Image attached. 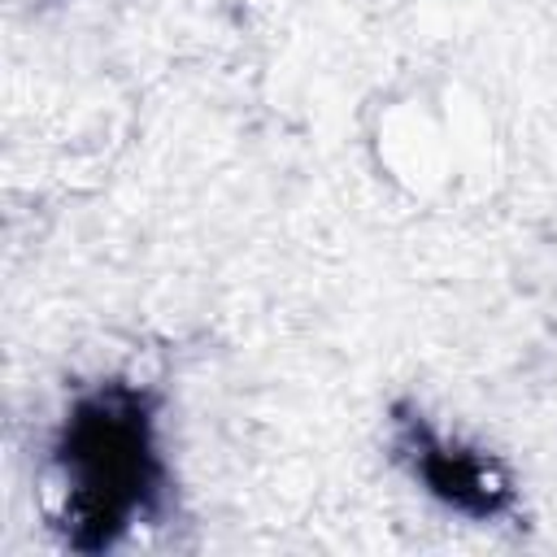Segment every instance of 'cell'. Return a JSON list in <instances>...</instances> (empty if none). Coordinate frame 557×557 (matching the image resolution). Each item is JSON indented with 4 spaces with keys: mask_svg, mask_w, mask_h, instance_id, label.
<instances>
[{
    "mask_svg": "<svg viewBox=\"0 0 557 557\" xmlns=\"http://www.w3.org/2000/svg\"><path fill=\"white\" fill-rule=\"evenodd\" d=\"M65 540L83 553L109 548L157 496V453L144 396L109 387L87 396L61 440Z\"/></svg>",
    "mask_w": 557,
    "mask_h": 557,
    "instance_id": "obj_1",
    "label": "cell"
},
{
    "mask_svg": "<svg viewBox=\"0 0 557 557\" xmlns=\"http://www.w3.org/2000/svg\"><path fill=\"white\" fill-rule=\"evenodd\" d=\"M405 453L413 457V470L418 479L448 505L466 509V513H500L509 505V483L505 474H496L483 457L474 453H461V448H448L440 440L426 435V426L409 422V435H405Z\"/></svg>",
    "mask_w": 557,
    "mask_h": 557,
    "instance_id": "obj_2",
    "label": "cell"
}]
</instances>
